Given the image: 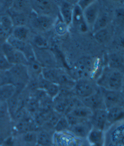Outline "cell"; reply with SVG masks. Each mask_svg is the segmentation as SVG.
<instances>
[{"instance_id":"obj_1","label":"cell","mask_w":124,"mask_h":146,"mask_svg":"<svg viewBox=\"0 0 124 146\" xmlns=\"http://www.w3.org/2000/svg\"><path fill=\"white\" fill-rule=\"evenodd\" d=\"M123 78V73L107 66L102 70L96 84L103 90L120 92Z\"/></svg>"},{"instance_id":"obj_2","label":"cell","mask_w":124,"mask_h":146,"mask_svg":"<svg viewBox=\"0 0 124 146\" xmlns=\"http://www.w3.org/2000/svg\"><path fill=\"white\" fill-rule=\"evenodd\" d=\"M99 67V62L97 58L84 57L77 61L74 69L75 74L78 79L92 78L97 74Z\"/></svg>"},{"instance_id":"obj_3","label":"cell","mask_w":124,"mask_h":146,"mask_svg":"<svg viewBox=\"0 0 124 146\" xmlns=\"http://www.w3.org/2000/svg\"><path fill=\"white\" fill-rule=\"evenodd\" d=\"M8 72L11 83L16 86L17 90L18 88H23L24 86L28 83L30 78L28 70L26 65H13V67Z\"/></svg>"},{"instance_id":"obj_4","label":"cell","mask_w":124,"mask_h":146,"mask_svg":"<svg viewBox=\"0 0 124 146\" xmlns=\"http://www.w3.org/2000/svg\"><path fill=\"white\" fill-rule=\"evenodd\" d=\"M30 5L34 13L39 15H44L56 18V14L59 11L58 5L54 1L41 0L30 1Z\"/></svg>"},{"instance_id":"obj_5","label":"cell","mask_w":124,"mask_h":146,"mask_svg":"<svg viewBox=\"0 0 124 146\" xmlns=\"http://www.w3.org/2000/svg\"><path fill=\"white\" fill-rule=\"evenodd\" d=\"M2 54L10 64L15 65H23L27 66V60L21 52L15 49L7 42H5L1 47Z\"/></svg>"},{"instance_id":"obj_6","label":"cell","mask_w":124,"mask_h":146,"mask_svg":"<svg viewBox=\"0 0 124 146\" xmlns=\"http://www.w3.org/2000/svg\"><path fill=\"white\" fill-rule=\"evenodd\" d=\"M74 90L78 98L81 100L90 96L97 91L96 87L90 79H78L75 81Z\"/></svg>"},{"instance_id":"obj_7","label":"cell","mask_w":124,"mask_h":146,"mask_svg":"<svg viewBox=\"0 0 124 146\" xmlns=\"http://www.w3.org/2000/svg\"><path fill=\"white\" fill-rule=\"evenodd\" d=\"M33 47L36 60L43 68L56 67L57 60L52 51L49 48H37L33 46Z\"/></svg>"},{"instance_id":"obj_8","label":"cell","mask_w":124,"mask_h":146,"mask_svg":"<svg viewBox=\"0 0 124 146\" xmlns=\"http://www.w3.org/2000/svg\"><path fill=\"white\" fill-rule=\"evenodd\" d=\"M101 90L106 110L116 106H122L124 98L120 92L106 90L102 88Z\"/></svg>"},{"instance_id":"obj_9","label":"cell","mask_w":124,"mask_h":146,"mask_svg":"<svg viewBox=\"0 0 124 146\" xmlns=\"http://www.w3.org/2000/svg\"><path fill=\"white\" fill-rule=\"evenodd\" d=\"M56 19V18L52 16L39 15L34 13L31 19L32 26L38 31H49L53 28Z\"/></svg>"},{"instance_id":"obj_10","label":"cell","mask_w":124,"mask_h":146,"mask_svg":"<svg viewBox=\"0 0 124 146\" xmlns=\"http://www.w3.org/2000/svg\"><path fill=\"white\" fill-rule=\"evenodd\" d=\"M100 11H101V5H100L99 1H95V0L83 11L85 21L91 31Z\"/></svg>"},{"instance_id":"obj_11","label":"cell","mask_w":124,"mask_h":146,"mask_svg":"<svg viewBox=\"0 0 124 146\" xmlns=\"http://www.w3.org/2000/svg\"><path fill=\"white\" fill-rule=\"evenodd\" d=\"M83 105L89 109L94 111L100 109H105L104 100H103L102 90L100 88L97 91L90 96L82 100ZM106 110V109H105Z\"/></svg>"},{"instance_id":"obj_12","label":"cell","mask_w":124,"mask_h":146,"mask_svg":"<svg viewBox=\"0 0 124 146\" xmlns=\"http://www.w3.org/2000/svg\"><path fill=\"white\" fill-rule=\"evenodd\" d=\"M71 24L74 25L75 28L81 33H85L90 31L84 18L83 11L76 4V3H75L74 6L73 16H72Z\"/></svg>"},{"instance_id":"obj_13","label":"cell","mask_w":124,"mask_h":146,"mask_svg":"<svg viewBox=\"0 0 124 146\" xmlns=\"http://www.w3.org/2000/svg\"><path fill=\"white\" fill-rule=\"evenodd\" d=\"M74 5L75 4L73 3L66 1L57 3L61 19L69 26H70L72 24Z\"/></svg>"},{"instance_id":"obj_14","label":"cell","mask_w":124,"mask_h":146,"mask_svg":"<svg viewBox=\"0 0 124 146\" xmlns=\"http://www.w3.org/2000/svg\"><path fill=\"white\" fill-rule=\"evenodd\" d=\"M92 127L103 131L107 123V110L100 109L93 111L91 119Z\"/></svg>"},{"instance_id":"obj_15","label":"cell","mask_w":124,"mask_h":146,"mask_svg":"<svg viewBox=\"0 0 124 146\" xmlns=\"http://www.w3.org/2000/svg\"><path fill=\"white\" fill-rule=\"evenodd\" d=\"M92 129L91 121H84L69 127L71 133L75 136L81 138H87L89 132Z\"/></svg>"},{"instance_id":"obj_16","label":"cell","mask_w":124,"mask_h":146,"mask_svg":"<svg viewBox=\"0 0 124 146\" xmlns=\"http://www.w3.org/2000/svg\"><path fill=\"white\" fill-rule=\"evenodd\" d=\"M107 67L124 74V56L119 52H112L108 55Z\"/></svg>"},{"instance_id":"obj_17","label":"cell","mask_w":124,"mask_h":146,"mask_svg":"<svg viewBox=\"0 0 124 146\" xmlns=\"http://www.w3.org/2000/svg\"><path fill=\"white\" fill-rule=\"evenodd\" d=\"M107 123L113 124L124 120V108L116 106L107 110Z\"/></svg>"},{"instance_id":"obj_18","label":"cell","mask_w":124,"mask_h":146,"mask_svg":"<svg viewBox=\"0 0 124 146\" xmlns=\"http://www.w3.org/2000/svg\"><path fill=\"white\" fill-rule=\"evenodd\" d=\"M63 71L62 69L57 67L43 68L41 76L46 80L57 85L58 80Z\"/></svg>"},{"instance_id":"obj_19","label":"cell","mask_w":124,"mask_h":146,"mask_svg":"<svg viewBox=\"0 0 124 146\" xmlns=\"http://www.w3.org/2000/svg\"><path fill=\"white\" fill-rule=\"evenodd\" d=\"M69 113L72 114V115L81 120L87 121L91 120L93 114V111L83 105L76 108Z\"/></svg>"},{"instance_id":"obj_20","label":"cell","mask_w":124,"mask_h":146,"mask_svg":"<svg viewBox=\"0 0 124 146\" xmlns=\"http://www.w3.org/2000/svg\"><path fill=\"white\" fill-rule=\"evenodd\" d=\"M17 88L16 86L9 83L0 86V100L7 102L16 93Z\"/></svg>"},{"instance_id":"obj_21","label":"cell","mask_w":124,"mask_h":146,"mask_svg":"<svg viewBox=\"0 0 124 146\" xmlns=\"http://www.w3.org/2000/svg\"><path fill=\"white\" fill-rule=\"evenodd\" d=\"M29 35L30 31L26 26L14 27L11 33V36L14 37L24 42H27Z\"/></svg>"},{"instance_id":"obj_22","label":"cell","mask_w":124,"mask_h":146,"mask_svg":"<svg viewBox=\"0 0 124 146\" xmlns=\"http://www.w3.org/2000/svg\"><path fill=\"white\" fill-rule=\"evenodd\" d=\"M87 141L91 145L104 143V133L103 131L92 127L87 137Z\"/></svg>"},{"instance_id":"obj_23","label":"cell","mask_w":124,"mask_h":146,"mask_svg":"<svg viewBox=\"0 0 124 146\" xmlns=\"http://www.w3.org/2000/svg\"><path fill=\"white\" fill-rule=\"evenodd\" d=\"M109 23V18L107 14L105 12L100 11L99 15L96 19L95 22L92 27V32L94 33L95 31L100 30L108 26Z\"/></svg>"},{"instance_id":"obj_24","label":"cell","mask_w":124,"mask_h":146,"mask_svg":"<svg viewBox=\"0 0 124 146\" xmlns=\"http://www.w3.org/2000/svg\"><path fill=\"white\" fill-rule=\"evenodd\" d=\"M93 35L95 39L97 40L99 43L104 44L107 42L111 39V33L109 28L107 27L105 28L98 30L95 32L93 33Z\"/></svg>"},{"instance_id":"obj_25","label":"cell","mask_w":124,"mask_h":146,"mask_svg":"<svg viewBox=\"0 0 124 146\" xmlns=\"http://www.w3.org/2000/svg\"><path fill=\"white\" fill-rule=\"evenodd\" d=\"M11 15L9 16L13 21L14 27L26 26V24L27 22V18L25 13H18L11 10Z\"/></svg>"},{"instance_id":"obj_26","label":"cell","mask_w":124,"mask_h":146,"mask_svg":"<svg viewBox=\"0 0 124 146\" xmlns=\"http://www.w3.org/2000/svg\"><path fill=\"white\" fill-rule=\"evenodd\" d=\"M51 135L45 131L37 133V144L40 146H51L52 144Z\"/></svg>"},{"instance_id":"obj_27","label":"cell","mask_w":124,"mask_h":146,"mask_svg":"<svg viewBox=\"0 0 124 146\" xmlns=\"http://www.w3.org/2000/svg\"><path fill=\"white\" fill-rule=\"evenodd\" d=\"M18 92L15 95L13 96L11 98L7 101V105H8V110L11 116H15V114L18 112L19 110V101L18 98Z\"/></svg>"},{"instance_id":"obj_28","label":"cell","mask_w":124,"mask_h":146,"mask_svg":"<svg viewBox=\"0 0 124 146\" xmlns=\"http://www.w3.org/2000/svg\"><path fill=\"white\" fill-rule=\"evenodd\" d=\"M69 26H67L63 20L57 18L53 26V28L54 29L56 34L59 36H64L66 35L69 31Z\"/></svg>"},{"instance_id":"obj_29","label":"cell","mask_w":124,"mask_h":146,"mask_svg":"<svg viewBox=\"0 0 124 146\" xmlns=\"http://www.w3.org/2000/svg\"><path fill=\"white\" fill-rule=\"evenodd\" d=\"M32 46L37 48H49V42L44 36L35 35L32 39Z\"/></svg>"},{"instance_id":"obj_30","label":"cell","mask_w":124,"mask_h":146,"mask_svg":"<svg viewBox=\"0 0 124 146\" xmlns=\"http://www.w3.org/2000/svg\"><path fill=\"white\" fill-rule=\"evenodd\" d=\"M21 140L27 144H37V133L34 131H27L22 133Z\"/></svg>"},{"instance_id":"obj_31","label":"cell","mask_w":124,"mask_h":146,"mask_svg":"<svg viewBox=\"0 0 124 146\" xmlns=\"http://www.w3.org/2000/svg\"><path fill=\"white\" fill-rule=\"evenodd\" d=\"M69 124L65 116H61L54 127L55 130L57 132H63L69 129Z\"/></svg>"},{"instance_id":"obj_32","label":"cell","mask_w":124,"mask_h":146,"mask_svg":"<svg viewBox=\"0 0 124 146\" xmlns=\"http://www.w3.org/2000/svg\"><path fill=\"white\" fill-rule=\"evenodd\" d=\"M39 101L34 98L30 99L27 103V110L32 114H37L39 109Z\"/></svg>"},{"instance_id":"obj_33","label":"cell","mask_w":124,"mask_h":146,"mask_svg":"<svg viewBox=\"0 0 124 146\" xmlns=\"http://www.w3.org/2000/svg\"><path fill=\"white\" fill-rule=\"evenodd\" d=\"M12 67L13 65L9 63L3 54H0V71L8 72Z\"/></svg>"},{"instance_id":"obj_34","label":"cell","mask_w":124,"mask_h":146,"mask_svg":"<svg viewBox=\"0 0 124 146\" xmlns=\"http://www.w3.org/2000/svg\"><path fill=\"white\" fill-rule=\"evenodd\" d=\"M114 18L117 23L120 24H124V8L119 7L115 10Z\"/></svg>"},{"instance_id":"obj_35","label":"cell","mask_w":124,"mask_h":146,"mask_svg":"<svg viewBox=\"0 0 124 146\" xmlns=\"http://www.w3.org/2000/svg\"><path fill=\"white\" fill-rule=\"evenodd\" d=\"M93 1H94V0H81V1H77L76 4L80 7L82 11H84Z\"/></svg>"},{"instance_id":"obj_36","label":"cell","mask_w":124,"mask_h":146,"mask_svg":"<svg viewBox=\"0 0 124 146\" xmlns=\"http://www.w3.org/2000/svg\"><path fill=\"white\" fill-rule=\"evenodd\" d=\"M117 45L121 48H124V36H120L117 40Z\"/></svg>"},{"instance_id":"obj_37","label":"cell","mask_w":124,"mask_h":146,"mask_svg":"<svg viewBox=\"0 0 124 146\" xmlns=\"http://www.w3.org/2000/svg\"><path fill=\"white\" fill-rule=\"evenodd\" d=\"M120 92L121 93L122 95V96H123V98H124V78H123V82H122V87H121V89H120Z\"/></svg>"},{"instance_id":"obj_38","label":"cell","mask_w":124,"mask_h":146,"mask_svg":"<svg viewBox=\"0 0 124 146\" xmlns=\"http://www.w3.org/2000/svg\"><path fill=\"white\" fill-rule=\"evenodd\" d=\"M91 145V146H103V144H93Z\"/></svg>"},{"instance_id":"obj_39","label":"cell","mask_w":124,"mask_h":146,"mask_svg":"<svg viewBox=\"0 0 124 146\" xmlns=\"http://www.w3.org/2000/svg\"><path fill=\"white\" fill-rule=\"evenodd\" d=\"M38 146H40V145H38Z\"/></svg>"}]
</instances>
